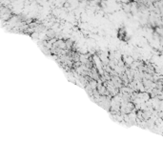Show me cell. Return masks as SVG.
I'll return each instance as SVG.
<instances>
[{"label": "cell", "instance_id": "1", "mask_svg": "<svg viewBox=\"0 0 163 162\" xmlns=\"http://www.w3.org/2000/svg\"><path fill=\"white\" fill-rule=\"evenodd\" d=\"M134 62V58H133L132 56H124V58H123V63H124V65H127V66H131Z\"/></svg>", "mask_w": 163, "mask_h": 162}]
</instances>
